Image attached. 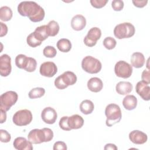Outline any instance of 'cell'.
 I'll return each instance as SVG.
<instances>
[{"label": "cell", "instance_id": "1", "mask_svg": "<svg viewBox=\"0 0 150 150\" xmlns=\"http://www.w3.org/2000/svg\"><path fill=\"white\" fill-rule=\"evenodd\" d=\"M18 12L22 16H27L33 22L42 21L45 16L44 9L34 1H22L18 6Z\"/></svg>", "mask_w": 150, "mask_h": 150}, {"label": "cell", "instance_id": "2", "mask_svg": "<svg viewBox=\"0 0 150 150\" xmlns=\"http://www.w3.org/2000/svg\"><path fill=\"white\" fill-rule=\"evenodd\" d=\"M53 132L49 128L33 129L31 130L28 135V140L34 144L49 142L53 139Z\"/></svg>", "mask_w": 150, "mask_h": 150}, {"label": "cell", "instance_id": "3", "mask_svg": "<svg viewBox=\"0 0 150 150\" xmlns=\"http://www.w3.org/2000/svg\"><path fill=\"white\" fill-rule=\"evenodd\" d=\"M105 115L107 117L106 125L112 127L119 122L122 117L121 110L120 106L116 104H110L105 107Z\"/></svg>", "mask_w": 150, "mask_h": 150}, {"label": "cell", "instance_id": "4", "mask_svg": "<svg viewBox=\"0 0 150 150\" xmlns=\"http://www.w3.org/2000/svg\"><path fill=\"white\" fill-rule=\"evenodd\" d=\"M77 76L72 71H66L58 76L54 80L55 87L59 90H63L69 86L74 84L77 81Z\"/></svg>", "mask_w": 150, "mask_h": 150}, {"label": "cell", "instance_id": "5", "mask_svg": "<svg viewBox=\"0 0 150 150\" xmlns=\"http://www.w3.org/2000/svg\"><path fill=\"white\" fill-rule=\"evenodd\" d=\"M135 32L134 26L129 22L120 23L114 29V35L118 39L131 38L134 35Z\"/></svg>", "mask_w": 150, "mask_h": 150}, {"label": "cell", "instance_id": "6", "mask_svg": "<svg viewBox=\"0 0 150 150\" xmlns=\"http://www.w3.org/2000/svg\"><path fill=\"white\" fill-rule=\"evenodd\" d=\"M81 67L88 73L96 74L101 70L102 64L97 59L91 56H87L81 61Z\"/></svg>", "mask_w": 150, "mask_h": 150}, {"label": "cell", "instance_id": "7", "mask_svg": "<svg viewBox=\"0 0 150 150\" xmlns=\"http://www.w3.org/2000/svg\"><path fill=\"white\" fill-rule=\"evenodd\" d=\"M18 98V94L13 91H8L2 94L0 96V109L8 111L16 103Z\"/></svg>", "mask_w": 150, "mask_h": 150}, {"label": "cell", "instance_id": "8", "mask_svg": "<svg viewBox=\"0 0 150 150\" xmlns=\"http://www.w3.org/2000/svg\"><path fill=\"white\" fill-rule=\"evenodd\" d=\"M32 114L30 110L27 109L16 111L13 115V122L17 126H26L32 121Z\"/></svg>", "mask_w": 150, "mask_h": 150}, {"label": "cell", "instance_id": "9", "mask_svg": "<svg viewBox=\"0 0 150 150\" xmlns=\"http://www.w3.org/2000/svg\"><path fill=\"white\" fill-rule=\"evenodd\" d=\"M132 66L124 60L117 62L114 66V72L116 76L123 79L130 77L132 73Z\"/></svg>", "mask_w": 150, "mask_h": 150}, {"label": "cell", "instance_id": "10", "mask_svg": "<svg viewBox=\"0 0 150 150\" xmlns=\"http://www.w3.org/2000/svg\"><path fill=\"white\" fill-rule=\"evenodd\" d=\"M101 36V31L97 27L91 28L87 33V35L84 38V43L88 47H93L97 43V41L100 39Z\"/></svg>", "mask_w": 150, "mask_h": 150}, {"label": "cell", "instance_id": "11", "mask_svg": "<svg viewBox=\"0 0 150 150\" xmlns=\"http://www.w3.org/2000/svg\"><path fill=\"white\" fill-rule=\"evenodd\" d=\"M11 58L6 54H4L0 57V74L2 77H7L11 73Z\"/></svg>", "mask_w": 150, "mask_h": 150}, {"label": "cell", "instance_id": "12", "mask_svg": "<svg viewBox=\"0 0 150 150\" xmlns=\"http://www.w3.org/2000/svg\"><path fill=\"white\" fill-rule=\"evenodd\" d=\"M39 71L43 76L52 77L57 72V67L54 62H46L41 64Z\"/></svg>", "mask_w": 150, "mask_h": 150}, {"label": "cell", "instance_id": "13", "mask_svg": "<svg viewBox=\"0 0 150 150\" xmlns=\"http://www.w3.org/2000/svg\"><path fill=\"white\" fill-rule=\"evenodd\" d=\"M41 118L44 122L48 124H54L57 118L56 110L50 107L45 108L41 112Z\"/></svg>", "mask_w": 150, "mask_h": 150}, {"label": "cell", "instance_id": "14", "mask_svg": "<svg viewBox=\"0 0 150 150\" xmlns=\"http://www.w3.org/2000/svg\"><path fill=\"white\" fill-rule=\"evenodd\" d=\"M135 91L144 100L149 101L150 100V87L149 84L142 80L138 81L135 86Z\"/></svg>", "mask_w": 150, "mask_h": 150}, {"label": "cell", "instance_id": "15", "mask_svg": "<svg viewBox=\"0 0 150 150\" xmlns=\"http://www.w3.org/2000/svg\"><path fill=\"white\" fill-rule=\"evenodd\" d=\"M130 141L137 145L144 144L147 141V135L139 130H134L129 134Z\"/></svg>", "mask_w": 150, "mask_h": 150}, {"label": "cell", "instance_id": "16", "mask_svg": "<svg viewBox=\"0 0 150 150\" xmlns=\"http://www.w3.org/2000/svg\"><path fill=\"white\" fill-rule=\"evenodd\" d=\"M13 145L18 150H32L33 149L32 143L24 137H19L15 139Z\"/></svg>", "mask_w": 150, "mask_h": 150}, {"label": "cell", "instance_id": "17", "mask_svg": "<svg viewBox=\"0 0 150 150\" xmlns=\"http://www.w3.org/2000/svg\"><path fill=\"white\" fill-rule=\"evenodd\" d=\"M86 25V19L82 15H76L73 17L71 21L72 29L76 31L83 30Z\"/></svg>", "mask_w": 150, "mask_h": 150}, {"label": "cell", "instance_id": "18", "mask_svg": "<svg viewBox=\"0 0 150 150\" xmlns=\"http://www.w3.org/2000/svg\"><path fill=\"white\" fill-rule=\"evenodd\" d=\"M68 124L71 129L81 128L84 124L83 117L78 114H74L68 118Z\"/></svg>", "mask_w": 150, "mask_h": 150}, {"label": "cell", "instance_id": "19", "mask_svg": "<svg viewBox=\"0 0 150 150\" xmlns=\"http://www.w3.org/2000/svg\"><path fill=\"white\" fill-rule=\"evenodd\" d=\"M87 87L88 90L94 93L100 91L103 87L102 80L98 77H92L87 81Z\"/></svg>", "mask_w": 150, "mask_h": 150}, {"label": "cell", "instance_id": "20", "mask_svg": "<svg viewBox=\"0 0 150 150\" xmlns=\"http://www.w3.org/2000/svg\"><path fill=\"white\" fill-rule=\"evenodd\" d=\"M132 88V84L129 81H120L115 86L117 93L120 95H127L130 93Z\"/></svg>", "mask_w": 150, "mask_h": 150}, {"label": "cell", "instance_id": "21", "mask_svg": "<svg viewBox=\"0 0 150 150\" xmlns=\"http://www.w3.org/2000/svg\"><path fill=\"white\" fill-rule=\"evenodd\" d=\"M131 63L135 68L142 67L145 62L144 54L141 52H134L131 57Z\"/></svg>", "mask_w": 150, "mask_h": 150}, {"label": "cell", "instance_id": "22", "mask_svg": "<svg viewBox=\"0 0 150 150\" xmlns=\"http://www.w3.org/2000/svg\"><path fill=\"white\" fill-rule=\"evenodd\" d=\"M122 105L127 110H134L137 105V98L134 95H127L122 100Z\"/></svg>", "mask_w": 150, "mask_h": 150}, {"label": "cell", "instance_id": "23", "mask_svg": "<svg viewBox=\"0 0 150 150\" xmlns=\"http://www.w3.org/2000/svg\"><path fill=\"white\" fill-rule=\"evenodd\" d=\"M35 38L39 41L43 42L46 40L49 36L47 30V25H44L37 27L33 32Z\"/></svg>", "mask_w": 150, "mask_h": 150}, {"label": "cell", "instance_id": "24", "mask_svg": "<svg viewBox=\"0 0 150 150\" xmlns=\"http://www.w3.org/2000/svg\"><path fill=\"white\" fill-rule=\"evenodd\" d=\"M94 108V103L89 100H84L80 104V111L86 115L91 114Z\"/></svg>", "mask_w": 150, "mask_h": 150}, {"label": "cell", "instance_id": "25", "mask_svg": "<svg viewBox=\"0 0 150 150\" xmlns=\"http://www.w3.org/2000/svg\"><path fill=\"white\" fill-rule=\"evenodd\" d=\"M56 46L58 49L63 53H67L71 49V43L70 41L65 38L59 39L57 42Z\"/></svg>", "mask_w": 150, "mask_h": 150}, {"label": "cell", "instance_id": "26", "mask_svg": "<svg viewBox=\"0 0 150 150\" xmlns=\"http://www.w3.org/2000/svg\"><path fill=\"white\" fill-rule=\"evenodd\" d=\"M13 13L12 9L7 6H4L0 8V19L4 22L9 21L12 18Z\"/></svg>", "mask_w": 150, "mask_h": 150}, {"label": "cell", "instance_id": "27", "mask_svg": "<svg viewBox=\"0 0 150 150\" xmlns=\"http://www.w3.org/2000/svg\"><path fill=\"white\" fill-rule=\"evenodd\" d=\"M60 29L58 23L55 21H50L47 25V30L49 36H55L59 33Z\"/></svg>", "mask_w": 150, "mask_h": 150}, {"label": "cell", "instance_id": "28", "mask_svg": "<svg viewBox=\"0 0 150 150\" xmlns=\"http://www.w3.org/2000/svg\"><path fill=\"white\" fill-rule=\"evenodd\" d=\"M45 90L42 87H36L32 88L28 94L29 97L31 99H35L40 98L44 96Z\"/></svg>", "mask_w": 150, "mask_h": 150}, {"label": "cell", "instance_id": "29", "mask_svg": "<svg viewBox=\"0 0 150 150\" xmlns=\"http://www.w3.org/2000/svg\"><path fill=\"white\" fill-rule=\"evenodd\" d=\"M26 42H27L28 45L32 47H36L38 46H40L42 43V42L38 40L35 38L33 32L30 33L28 36L27 39H26Z\"/></svg>", "mask_w": 150, "mask_h": 150}, {"label": "cell", "instance_id": "30", "mask_svg": "<svg viewBox=\"0 0 150 150\" xmlns=\"http://www.w3.org/2000/svg\"><path fill=\"white\" fill-rule=\"evenodd\" d=\"M103 45L108 50H111L113 49L116 45L117 42L115 39L112 37H107L105 38L103 40Z\"/></svg>", "mask_w": 150, "mask_h": 150}, {"label": "cell", "instance_id": "31", "mask_svg": "<svg viewBox=\"0 0 150 150\" xmlns=\"http://www.w3.org/2000/svg\"><path fill=\"white\" fill-rule=\"evenodd\" d=\"M43 54L46 57L53 58L56 56L57 54V51L53 46H47L43 49Z\"/></svg>", "mask_w": 150, "mask_h": 150}, {"label": "cell", "instance_id": "32", "mask_svg": "<svg viewBox=\"0 0 150 150\" xmlns=\"http://www.w3.org/2000/svg\"><path fill=\"white\" fill-rule=\"evenodd\" d=\"M68 118H69V117H67V116H63L60 118L59 122L60 128L64 131L71 130L68 124Z\"/></svg>", "mask_w": 150, "mask_h": 150}, {"label": "cell", "instance_id": "33", "mask_svg": "<svg viewBox=\"0 0 150 150\" xmlns=\"http://www.w3.org/2000/svg\"><path fill=\"white\" fill-rule=\"evenodd\" d=\"M11 139V134L5 129H0V140L2 142H9Z\"/></svg>", "mask_w": 150, "mask_h": 150}, {"label": "cell", "instance_id": "34", "mask_svg": "<svg viewBox=\"0 0 150 150\" xmlns=\"http://www.w3.org/2000/svg\"><path fill=\"white\" fill-rule=\"evenodd\" d=\"M36 66H37L36 60L34 58L29 57V61L28 64L26 67V69H25V70L28 72H33L36 70Z\"/></svg>", "mask_w": 150, "mask_h": 150}, {"label": "cell", "instance_id": "35", "mask_svg": "<svg viewBox=\"0 0 150 150\" xmlns=\"http://www.w3.org/2000/svg\"><path fill=\"white\" fill-rule=\"evenodd\" d=\"M108 1V0H91L90 2L93 7L97 9H100L104 7Z\"/></svg>", "mask_w": 150, "mask_h": 150}, {"label": "cell", "instance_id": "36", "mask_svg": "<svg viewBox=\"0 0 150 150\" xmlns=\"http://www.w3.org/2000/svg\"><path fill=\"white\" fill-rule=\"evenodd\" d=\"M124 2L121 0H114L112 1L111 6L115 11H120L124 8Z\"/></svg>", "mask_w": 150, "mask_h": 150}, {"label": "cell", "instance_id": "37", "mask_svg": "<svg viewBox=\"0 0 150 150\" xmlns=\"http://www.w3.org/2000/svg\"><path fill=\"white\" fill-rule=\"evenodd\" d=\"M53 150H66L67 145L64 142L57 141L53 145Z\"/></svg>", "mask_w": 150, "mask_h": 150}, {"label": "cell", "instance_id": "38", "mask_svg": "<svg viewBox=\"0 0 150 150\" xmlns=\"http://www.w3.org/2000/svg\"><path fill=\"white\" fill-rule=\"evenodd\" d=\"M141 79L143 81L147 84L150 83V71L149 70H144L141 75Z\"/></svg>", "mask_w": 150, "mask_h": 150}, {"label": "cell", "instance_id": "39", "mask_svg": "<svg viewBox=\"0 0 150 150\" xmlns=\"http://www.w3.org/2000/svg\"><path fill=\"white\" fill-rule=\"evenodd\" d=\"M132 3L135 6L141 8L144 7L147 4L148 1L147 0H141V1L136 0V1H132Z\"/></svg>", "mask_w": 150, "mask_h": 150}, {"label": "cell", "instance_id": "40", "mask_svg": "<svg viewBox=\"0 0 150 150\" xmlns=\"http://www.w3.org/2000/svg\"><path fill=\"white\" fill-rule=\"evenodd\" d=\"M0 25H1V37H3L4 36H5L7 34L8 32V27L7 26L4 24L2 22H0Z\"/></svg>", "mask_w": 150, "mask_h": 150}, {"label": "cell", "instance_id": "41", "mask_svg": "<svg viewBox=\"0 0 150 150\" xmlns=\"http://www.w3.org/2000/svg\"><path fill=\"white\" fill-rule=\"evenodd\" d=\"M104 149L105 150H108V149H111V150H117L118 149V148L115 145L113 144H107L105 145Z\"/></svg>", "mask_w": 150, "mask_h": 150}, {"label": "cell", "instance_id": "42", "mask_svg": "<svg viewBox=\"0 0 150 150\" xmlns=\"http://www.w3.org/2000/svg\"><path fill=\"white\" fill-rule=\"evenodd\" d=\"M6 111L3 110H1V124L4 123V122H5L6 120Z\"/></svg>", "mask_w": 150, "mask_h": 150}]
</instances>
